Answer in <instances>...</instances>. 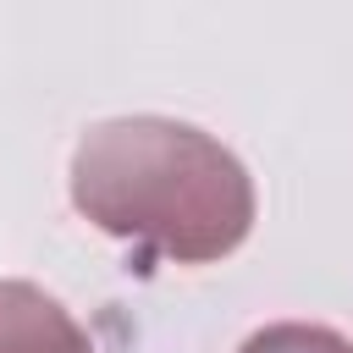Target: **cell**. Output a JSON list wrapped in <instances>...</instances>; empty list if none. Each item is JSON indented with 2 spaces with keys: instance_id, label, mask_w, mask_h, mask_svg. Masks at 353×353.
<instances>
[{
  "instance_id": "cell-1",
  "label": "cell",
  "mask_w": 353,
  "mask_h": 353,
  "mask_svg": "<svg viewBox=\"0 0 353 353\" xmlns=\"http://www.w3.org/2000/svg\"><path fill=\"white\" fill-rule=\"evenodd\" d=\"M66 182L88 226L176 265H215L237 254L259 210L248 165L221 138L176 116L94 121L72 149Z\"/></svg>"
},
{
  "instance_id": "cell-2",
  "label": "cell",
  "mask_w": 353,
  "mask_h": 353,
  "mask_svg": "<svg viewBox=\"0 0 353 353\" xmlns=\"http://www.w3.org/2000/svg\"><path fill=\"white\" fill-rule=\"evenodd\" d=\"M0 353H94V342L44 287L0 281Z\"/></svg>"
},
{
  "instance_id": "cell-3",
  "label": "cell",
  "mask_w": 353,
  "mask_h": 353,
  "mask_svg": "<svg viewBox=\"0 0 353 353\" xmlns=\"http://www.w3.org/2000/svg\"><path fill=\"white\" fill-rule=\"evenodd\" d=\"M237 353H353V342L314 320H276V325L254 331Z\"/></svg>"
}]
</instances>
